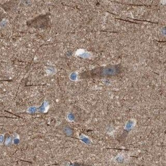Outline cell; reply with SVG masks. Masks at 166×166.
I'll use <instances>...</instances> for the list:
<instances>
[{
    "label": "cell",
    "instance_id": "obj_1",
    "mask_svg": "<svg viewBox=\"0 0 166 166\" xmlns=\"http://www.w3.org/2000/svg\"><path fill=\"white\" fill-rule=\"evenodd\" d=\"M103 73L106 74H114L117 71V68L113 66V67H108L106 68L103 69Z\"/></svg>",
    "mask_w": 166,
    "mask_h": 166
}]
</instances>
